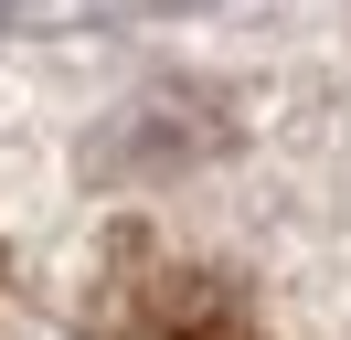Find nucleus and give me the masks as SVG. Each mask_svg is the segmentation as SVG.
Returning a JSON list of instances; mask_svg holds the SVG:
<instances>
[{
	"label": "nucleus",
	"instance_id": "1",
	"mask_svg": "<svg viewBox=\"0 0 351 340\" xmlns=\"http://www.w3.org/2000/svg\"><path fill=\"white\" fill-rule=\"evenodd\" d=\"M75 340H266V330H256V298L223 266H192V255H160V245H117Z\"/></svg>",
	"mask_w": 351,
	"mask_h": 340
}]
</instances>
